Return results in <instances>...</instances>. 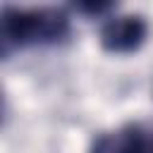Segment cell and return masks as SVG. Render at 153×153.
Masks as SVG:
<instances>
[{
  "label": "cell",
  "mask_w": 153,
  "mask_h": 153,
  "mask_svg": "<svg viewBox=\"0 0 153 153\" xmlns=\"http://www.w3.org/2000/svg\"><path fill=\"white\" fill-rule=\"evenodd\" d=\"M69 36V17L57 7L19 10L5 7L0 17V50L10 57L14 50L29 45H50Z\"/></svg>",
  "instance_id": "obj_1"
},
{
  "label": "cell",
  "mask_w": 153,
  "mask_h": 153,
  "mask_svg": "<svg viewBox=\"0 0 153 153\" xmlns=\"http://www.w3.org/2000/svg\"><path fill=\"white\" fill-rule=\"evenodd\" d=\"M148 38V24L141 14L110 17L100 29V48L112 55L136 53Z\"/></svg>",
  "instance_id": "obj_2"
},
{
  "label": "cell",
  "mask_w": 153,
  "mask_h": 153,
  "mask_svg": "<svg viewBox=\"0 0 153 153\" xmlns=\"http://www.w3.org/2000/svg\"><path fill=\"white\" fill-rule=\"evenodd\" d=\"M88 153H148V143L136 124H127L115 131L100 134Z\"/></svg>",
  "instance_id": "obj_3"
},
{
  "label": "cell",
  "mask_w": 153,
  "mask_h": 153,
  "mask_svg": "<svg viewBox=\"0 0 153 153\" xmlns=\"http://www.w3.org/2000/svg\"><path fill=\"white\" fill-rule=\"evenodd\" d=\"M112 7H115L112 2H93V0H86V2H76V5H74L76 12H84V14H88V17H100V14L110 12Z\"/></svg>",
  "instance_id": "obj_4"
}]
</instances>
